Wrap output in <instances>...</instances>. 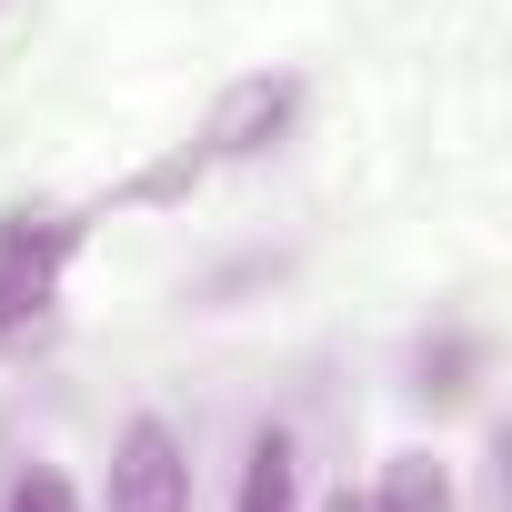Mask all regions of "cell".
Here are the masks:
<instances>
[{
	"mask_svg": "<svg viewBox=\"0 0 512 512\" xmlns=\"http://www.w3.org/2000/svg\"><path fill=\"white\" fill-rule=\"evenodd\" d=\"M0 512H81V492H71L51 462H31V472L11 482V502H0Z\"/></svg>",
	"mask_w": 512,
	"mask_h": 512,
	"instance_id": "obj_6",
	"label": "cell"
},
{
	"mask_svg": "<svg viewBox=\"0 0 512 512\" xmlns=\"http://www.w3.org/2000/svg\"><path fill=\"white\" fill-rule=\"evenodd\" d=\"M292 121H302V81H272V71H262V81H231V91L211 101L201 141H181V151H171L161 171H141L121 201H181V191H191L211 161H251V151H272Z\"/></svg>",
	"mask_w": 512,
	"mask_h": 512,
	"instance_id": "obj_1",
	"label": "cell"
},
{
	"mask_svg": "<svg viewBox=\"0 0 512 512\" xmlns=\"http://www.w3.org/2000/svg\"><path fill=\"white\" fill-rule=\"evenodd\" d=\"M362 512H452V472L432 462V452H402L382 482H372V502Z\"/></svg>",
	"mask_w": 512,
	"mask_h": 512,
	"instance_id": "obj_5",
	"label": "cell"
},
{
	"mask_svg": "<svg viewBox=\"0 0 512 512\" xmlns=\"http://www.w3.org/2000/svg\"><path fill=\"white\" fill-rule=\"evenodd\" d=\"M292 492H302V452H292L282 422H262L251 452H241V502L231 512H292Z\"/></svg>",
	"mask_w": 512,
	"mask_h": 512,
	"instance_id": "obj_4",
	"label": "cell"
},
{
	"mask_svg": "<svg viewBox=\"0 0 512 512\" xmlns=\"http://www.w3.org/2000/svg\"><path fill=\"white\" fill-rule=\"evenodd\" d=\"M111 512H191V452L171 442V422H131L111 442Z\"/></svg>",
	"mask_w": 512,
	"mask_h": 512,
	"instance_id": "obj_3",
	"label": "cell"
},
{
	"mask_svg": "<svg viewBox=\"0 0 512 512\" xmlns=\"http://www.w3.org/2000/svg\"><path fill=\"white\" fill-rule=\"evenodd\" d=\"M322 512H362V502H352V492H332V502H322Z\"/></svg>",
	"mask_w": 512,
	"mask_h": 512,
	"instance_id": "obj_7",
	"label": "cell"
},
{
	"mask_svg": "<svg viewBox=\"0 0 512 512\" xmlns=\"http://www.w3.org/2000/svg\"><path fill=\"white\" fill-rule=\"evenodd\" d=\"M71 251H81V221L71 211H11V221H0V342H21L51 312Z\"/></svg>",
	"mask_w": 512,
	"mask_h": 512,
	"instance_id": "obj_2",
	"label": "cell"
}]
</instances>
